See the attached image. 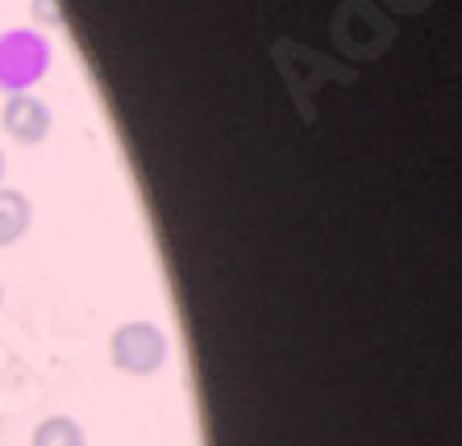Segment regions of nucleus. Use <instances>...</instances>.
<instances>
[{"label": "nucleus", "instance_id": "nucleus-4", "mask_svg": "<svg viewBox=\"0 0 462 446\" xmlns=\"http://www.w3.org/2000/svg\"><path fill=\"white\" fill-rule=\"evenodd\" d=\"M30 446H84V430L71 417H46L33 425Z\"/></svg>", "mask_w": 462, "mask_h": 446}, {"label": "nucleus", "instance_id": "nucleus-5", "mask_svg": "<svg viewBox=\"0 0 462 446\" xmlns=\"http://www.w3.org/2000/svg\"><path fill=\"white\" fill-rule=\"evenodd\" d=\"M0 180H5V154H0Z\"/></svg>", "mask_w": 462, "mask_h": 446}, {"label": "nucleus", "instance_id": "nucleus-3", "mask_svg": "<svg viewBox=\"0 0 462 446\" xmlns=\"http://www.w3.org/2000/svg\"><path fill=\"white\" fill-rule=\"evenodd\" d=\"M30 218H33L30 196L0 184V246H13V242L22 238L25 229H30Z\"/></svg>", "mask_w": 462, "mask_h": 446}, {"label": "nucleus", "instance_id": "nucleus-6", "mask_svg": "<svg viewBox=\"0 0 462 446\" xmlns=\"http://www.w3.org/2000/svg\"><path fill=\"white\" fill-rule=\"evenodd\" d=\"M0 301H5V288H0Z\"/></svg>", "mask_w": 462, "mask_h": 446}, {"label": "nucleus", "instance_id": "nucleus-1", "mask_svg": "<svg viewBox=\"0 0 462 446\" xmlns=\"http://www.w3.org/2000/svg\"><path fill=\"white\" fill-rule=\"evenodd\" d=\"M108 355H113V363H117L121 371H129V376H151V371H159L162 359H167V338H162V330L151 326V321H129V326H121L117 334H113Z\"/></svg>", "mask_w": 462, "mask_h": 446}, {"label": "nucleus", "instance_id": "nucleus-2", "mask_svg": "<svg viewBox=\"0 0 462 446\" xmlns=\"http://www.w3.org/2000/svg\"><path fill=\"white\" fill-rule=\"evenodd\" d=\"M0 125H5V134H9L13 142L33 146V142H42L46 134H51V109H46L38 97H30V92H17V97L5 100Z\"/></svg>", "mask_w": 462, "mask_h": 446}]
</instances>
